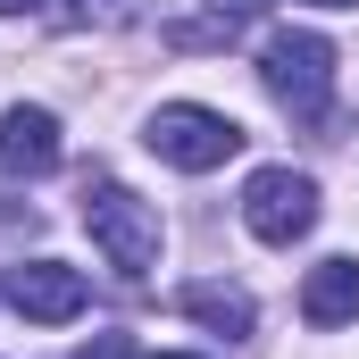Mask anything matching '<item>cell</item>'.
I'll use <instances>...</instances> for the list:
<instances>
[{
	"mask_svg": "<svg viewBox=\"0 0 359 359\" xmlns=\"http://www.w3.org/2000/svg\"><path fill=\"white\" fill-rule=\"evenodd\" d=\"M301 318L309 326H351L359 318V259H318L301 284Z\"/></svg>",
	"mask_w": 359,
	"mask_h": 359,
	"instance_id": "cell-7",
	"label": "cell"
},
{
	"mask_svg": "<svg viewBox=\"0 0 359 359\" xmlns=\"http://www.w3.org/2000/svg\"><path fill=\"white\" fill-rule=\"evenodd\" d=\"M0 301L17 309V318H34V326H67V318H84V276L67 268V259H25V268L0 276Z\"/></svg>",
	"mask_w": 359,
	"mask_h": 359,
	"instance_id": "cell-5",
	"label": "cell"
},
{
	"mask_svg": "<svg viewBox=\"0 0 359 359\" xmlns=\"http://www.w3.org/2000/svg\"><path fill=\"white\" fill-rule=\"evenodd\" d=\"M84 234L100 243V259L126 276V284H142V276L159 268V251H168L159 209H151L134 184H117V176H92L84 184Z\"/></svg>",
	"mask_w": 359,
	"mask_h": 359,
	"instance_id": "cell-1",
	"label": "cell"
},
{
	"mask_svg": "<svg viewBox=\"0 0 359 359\" xmlns=\"http://www.w3.org/2000/svg\"><path fill=\"white\" fill-rule=\"evenodd\" d=\"M76 359H134V343H126V334H92Z\"/></svg>",
	"mask_w": 359,
	"mask_h": 359,
	"instance_id": "cell-11",
	"label": "cell"
},
{
	"mask_svg": "<svg viewBox=\"0 0 359 359\" xmlns=\"http://www.w3.org/2000/svg\"><path fill=\"white\" fill-rule=\"evenodd\" d=\"M67 159V142H59V117L50 109H0V168H17V176H50Z\"/></svg>",
	"mask_w": 359,
	"mask_h": 359,
	"instance_id": "cell-6",
	"label": "cell"
},
{
	"mask_svg": "<svg viewBox=\"0 0 359 359\" xmlns=\"http://www.w3.org/2000/svg\"><path fill=\"white\" fill-rule=\"evenodd\" d=\"M259 84H268V100L284 109V117L326 126V109H334V42L309 34V25L268 34V50H259Z\"/></svg>",
	"mask_w": 359,
	"mask_h": 359,
	"instance_id": "cell-2",
	"label": "cell"
},
{
	"mask_svg": "<svg viewBox=\"0 0 359 359\" xmlns=\"http://www.w3.org/2000/svg\"><path fill=\"white\" fill-rule=\"evenodd\" d=\"M318 8H351V0H318Z\"/></svg>",
	"mask_w": 359,
	"mask_h": 359,
	"instance_id": "cell-14",
	"label": "cell"
},
{
	"mask_svg": "<svg viewBox=\"0 0 359 359\" xmlns=\"http://www.w3.org/2000/svg\"><path fill=\"white\" fill-rule=\"evenodd\" d=\"M151 359H192V351H151Z\"/></svg>",
	"mask_w": 359,
	"mask_h": 359,
	"instance_id": "cell-13",
	"label": "cell"
},
{
	"mask_svg": "<svg viewBox=\"0 0 359 359\" xmlns=\"http://www.w3.org/2000/svg\"><path fill=\"white\" fill-rule=\"evenodd\" d=\"M259 8H268V0H201V17H184V25H176V42H184V50L234 42V34H243V25H251Z\"/></svg>",
	"mask_w": 359,
	"mask_h": 359,
	"instance_id": "cell-9",
	"label": "cell"
},
{
	"mask_svg": "<svg viewBox=\"0 0 359 359\" xmlns=\"http://www.w3.org/2000/svg\"><path fill=\"white\" fill-rule=\"evenodd\" d=\"M142 142L184 168V176H209V168H226L234 151H243V126L226 117V109H201V100H168V109H151V126H142Z\"/></svg>",
	"mask_w": 359,
	"mask_h": 359,
	"instance_id": "cell-3",
	"label": "cell"
},
{
	"mask_svg": "<svg viewBox=\"0 0 359 359\" xmlns=\"http://www.w3.org/2000/svg\"><path fill=\"white\" fill-rule=\"evenodd\" d=\"M243 226L268 243V251H292L309 226H318V184L301 168H259L243 184Z\"/></svg>",
	"mask_w": 359,
	"mask_h": 359,
	"instance_id": "cell-4",
	"label": "cell"
},
{
	"mask_svg": "<svg viewBox=\"0 0 359 359\" xmlns=\"http://www.w3.org/2000/svg\"><path fill=\"white\" fill-rule=\"evenodd\" d=\"M151 0H59V25H92V34H117V25H142Z\"/></svg>",
	"mask_w": 359,
	"mask_h": 359,
	"instance_id": "cell-10",
	"label": "cell"
},
{
	"mask_svg": "<svg viewBox=\"0 0 359 359\" xmlns=\"http://www.w3.org/2000/svg\"><path fill=\"white\" fill-rule=\"evenodd\" d=\"M17 8H34V0H0V17H17Z\"/></svg>",
	"mask_w": 359,
	"mask_h": 359,
	"instance_id": "cell-12",
	"label": "cell"
},
{
	"mask_svg": "<svg viewBox=\"0 0 359 359\" xmlns=\"http://www.w3.org/2000/svg\"><path fill=\"white\" fill-rule=\"evenodd\" d=\"M184 318H201L209 334H226V343H243L259 309H251V292H243V284H184Z\"/></svg>",
	"mask_w": 359,
	"mask_h": 359,
	"instance_id": "cell-8",
	"label": "cell"
}]
</instances>
